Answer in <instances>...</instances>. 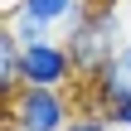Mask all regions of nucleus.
Segmentation results:
<instances>
[{
	"instance_id": "2",
	"label": "nucleus",
	"mask_w": 131,
	"mask_h": 131,
	"mask_svg": "<svg viewBox=\"0 0 131 131\" xmlns=\"http://www.w3.org/2000/svg\"><path fill=\"white\" fill-rule=\"evenodd\" d=\"M5 117H10V131H68L73 107L63 88H19Z\"/></svg>"
},
{
	"instance_id": "7",
	"label": "nucleus",
	"mask_w": 131,
	"mask_h": 131,
	"mask_svg": "<svg viewBox=\"0 0 131 131\" xmlns=\"http://www.w3.org/2000/svg\"><path fill=\"white\" fill-rule=\"evenodd\" d=\"M68 131H112V126H107V117H102V112H92V117H73Z\"/></svg>"
},
{
	"instance_id": "5",
	"label": "nucleus",
	"mask_w": 131,
	"mask_h": 131,
	"mask_svg": "<svg viewBox=\"0 0 131 131\" xmlns=\"http://www.w3.org/2000/svg\"><path fill=\"white\" fill-rule=\"evenodd\" d=\"M88 83H92L97 107H102V102H126V97H131V39L117 49V58H112L97 78H88Z\"/></svg>"
},
{
	"instance_id": "8",
	"label": "nucleus",
	"mask_w": 131,
	"mask_h": 131,
	"mask_svg": "<svg viewBox=\"0 0 131 131\" xmlns=\"http://www.w3.org/2000/svg\"><path fill=\"white\" fill-rule=\"evenodd\" d=\"M0 5H5V10H15V5H19V0H0Z\"/></svg>"
},
{
	"instance_id": "1",
	"label": "nucleus",
	"mask_w": 131,
	"mask_h": 131,
	"mask_svg": "<svg viewBox=\"0 0 131 131\" xmlns=\"http://www.w3.org/2000/svg\"><path fill=\"white\" fill-rule=\"evenodd\" d=\"M126 39H131L126 19H122V10H117L112 0L83 5V10L73 15L68 34H63L68 53H73V63H78V78H97V73L117 58V49H122Z\"/></svg>"
},
{
	"instance_id": "9",
	"label": "nucleus",
	"mask_w": 131,
	"mask_h": 131,
	"mask_svg": "<svg viewBox=\"0 0 131 131\" xmlns=\"http://www.w3.org/2000/svg\"><path fill=\"white\" fill-rule=\"evenodd\" d=\"M126 5H131V0H126Z\"/></svg>"
},
{
	"instance_id": "3",
	"label": "nucleus",
	"mask_w": 131,
	"mask_h": 131,
	"mask_svg": "<svg viewBox=\"0 0 131 131\" xmlns=\"http://www.w3.org/2000/svg\"><path fill=\"white\" fill-rule=\"evenodd\" d=\"M24 88H68L78 63L68 53L63 39H39V44H24Z\"/></svg>"
},
{
	"instance_id": "6",
	"label": "nucleus",
	"mask_w": 131,
	"mask_h": 131,
	"mask_svg": "<svg viewBox=\"0 0 131 131\" xmlns=\"http://www.w3.org/2000/svg\"><path fill=\"white\" fill-rule=\"evenodd\" d=\"M97 112L107 117V126H112V131H131V97H126V102H102Z\"/></svg>"
},
{
	"instance_id": "4",
	"label": "nucleus",
	"mask_w": 131,
	"mask_h": 131,
	"mask_svg": "<svg viewBox=\"0 0 131 131\" xmlns=\"http://www.w3.org/2000/svg\"><path fill=\"white\" fill-rule=\"evenodd\" d=\"M78 10H83V0H19L5 15H10V29L24 44H39V39H49L53 24H73Z\"/></svg>"
}]
</instances>
